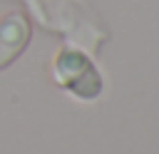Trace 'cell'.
Listing matches in <instances>:
<instances>
[{
	"label": "cell",
	"mask_w": 159,
	"mask_h": 154,
	"mask_svg": "<svg viewBox=\"0 0 159 154\" xmlns=\"http://www.w3.org/2000/svg\"><path fill=\"white\" fill-rule=\"evenodd\" d=\"M32 27L22 12H10L0 22V70L7 67L30 42Z\"/></svg>",
	"instance_id": "obj_1"
}]
</instances>
